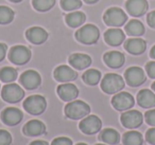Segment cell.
Instances as JSON below:
<instances>
[{"instance_id":"1","label":"cell","mask_w":155,"mask_h":145,"mask_svg":"<svg viewBox=\"0 0 155 145\" xmlns=\"http://www.w3.org/2000/svg\"><path fill=\"white\" fill-rule=\"evenodd\" d=\"M65 115L68 119L71 120H79L83 119L91 112V107L87 103L83 102L80 100H73L69 102L65 106L64 109Z\"/></svg>"},{"instance_id":"2","label":"cell","mask_w":155,"mask_h":145,"mask_svg":"<svg viewBox=\"0 0 155 145\" xmlns=\"http://www.w3.org/2000/svg\"><path fill=\"white\" fill-rule=\"evenodd\" d=\"M124 79L116 73H107L101 81V89L107 94L118 93L124 88Z\"/></svg>"},{"instance_id":"3","label":"cell","mask_w":155,"mask_h":145,"mask_svg":"<svg viewBox=\"0 0 155 145\" xmlns=\"http://www.w3.org/2000/svg\"><path fill=\"white\" fill-rule=\"evenodd\" d=\"M100 37V31L95 24H85L75 32V38L84 45H94Z\"/></svg>"},{"instance_id":"4","label":"cell","mask_w":155,"mask_h":145,"mask_svg":"<svg viewBox=\"0 0 155 145\" xmlns=\"http://www.w3.org/2000/svg\"><path fill=\"white\" fill-rule=\"evenodd\" d=\"M103 20L107 26L118 28V27L123 26L127 22V15L124 13L122 9L113 7L105 11L103 15Z\"/></svg>"},{"instance_id":"5","label":"cell","mask_w":155,"mask_h":145,"mask_svg":"<svg viewBox=\"0 0 155 145\" xmlns=\"http://www.w3.org/2000/svg\"><path fill=\"white\" fill-rule=\"evenodd\" d=\"M46 107H47V101L43 95H38V94L29 96L24 102L25 110L33 115L41 114L46 110Z\"/></svg>"},{"instance_id":"6","label":"cell","mask_w":155,"mask_h":145,"mask_svg":"<svg viewBox=\"0 0 155 145\" xmlns=\"http://www.w3.org/2000/svg\"><path fill=\"white\" fill-rule=\"evenodd\" d=\"M24 89L15 83L7 84L1 90V98L8 103H18L24 98Z\"/></svg>"},{"instance_id":"7","label":"cell","mask_w":155,"mask_h":145,"mask_svg":"<svg viewBox=\"0 0 155 145\" xmlns=\"http://www.w3.org/2000/svg\"><path fill=\"white\" fill-rule=\"evenodd\" d=\"M102 121L99 117L95 114L86 115L79 124L80 130L85 134H95L101 130Z\"/></svg>"},{"instance_id":"8","label":"cell","mask_w":155,"mask_h":145,"mask_svg":"<svg viewBox=\"0 0 155 145\" xmlns=\"http://www.w3.org/2000/svg\"><path fill=\"white\" fill-rule=\"evenodd\" d=\"M124 79L127 84L131 87H138L146 82L147 76L144 71L140 67H130L124 72Z\"/></svg>"},{"instance_id":"9","label":"cell","mask_w":155,"mask_h":145,"mask_svg":"<svg viewBox=\"0 0 155 145\" xmlns=\"http://www.w3.org/2000/svg\"><path fill=\"white\" fill-rule=\"evenodd\" d=\"M9 60L11 63L15 65H25L30 60L31 51L29 48L25 46H14L10 49L9 52Z\"/></svg>"},{"instance_id":"10","label":"cell","mask_w":155,"mask_h":145,"mask_svg":"<svg viewBox=\"0 0 155 145\" xmlns=\"http://www.w3.org/2000/svg\"><path fill=\"white\" fill-rule=\"evenodd\" d=\"M134 104H135V100H134L133 95L125 91L118 92L112 98L113 107L119 111L129 110L134 106Z\"/></svg>"},{"instance_id":"11","label":"cell","mask_w":155,"mask_h":145,"mask_svg":"<svg viewBox=\"0 0 155 145\" xmlns=\"http://www.w3.org/2000/svg\"><path fill=\"white\" fill-rule=\"evenodd\" d=\"M120 121L122 125L125 128L129 129H134V128L139 127L143 122V115L140 111L132 109V110H127L123 112L120 117Z\"/></svg>"},{"instance_id":"12","label":"cell","mask_w":155,"mask_h":145,"mask_svg":"<svg viewBox=\"0 0 155 145\" xmlns=\"http://www.w3.org/2000/svg\"><path fill=\"white\" fill-rule=\"evenodd\" d=\"M19 82L25 87V89L34 90L41 86V77L39 73L35 70H27L20 75Z\"/></svg>"},{"instance_id":"13","label":"cell","mask_w":155,"mask_h":145,"mask_svg":"<svg viewBox=\"0 0 155 145\" xmlns=\"http://www.w3.org/2000/svg\"><path fill=\"white\" fill-rule=\"evenodd\" d=\"M24 119V113L16 107H8L1 112V120L8 126H15Z\"/></svg>"},{"instance_id":"14","label":"cell","mask_w":155,"mask_h":145,"mask_svg":"<svg viewBox=\"0 0 155 145\" xmlns=\"http://www.w3.org/2000/svg\"><path fill=\"white\" fill-rule=\"evenodd\" d=\"M148 1L147 0H127L125 3V9L127 13L134 17H140L148 11Z\"/></svg>"},{"instance_id":"15","label":"cell","mask_w":155,"mask_h":145,"mask_svg":"<svg viewBox=\"0 0 155 145\" xmlns=\"http://www.w3.org/2000/svg\"><path fill=\"white\" fill-rule=\"evenodd\" d=\"M56 92H58L61 100L65 101V102H71V101L75 100L79 95L78 87L74 84L71 83H64L60 85L56 88Z\"/></svg>"},{"instance_id":"16","label":"cell","mask_w":155,"mask_h":145,"mask_svg":"<svg viewBox=\"0 0 155 145\" xmlns=\"http://www.w3.org/2000/svg\"><path fill=\"white\" fill-rule=\"evenodd\" d=\"M53 75H54V79L58 82H61V83H68V82L74 81V79H77L78 73L69 66L61 65V66L55 68Z\"/></svg>"},{"instance_id":"17","label":"cell","mask_w":155,"mask_h":145,"mask_svg":"<svg viewBox=\"0 0 155 145\" xmlns=\"http://www.w3.org/2000/svg\"><path fill=\"white\" fill-rule=\"evenodd\" d=\"M26 37L30 43L34 45H41L48 38V32L41 27H32L26 32Z\"/></svg>"},{"instance_id":"18","label":"cell","mask_w":155,"mask_h":145,"mask_svg":"<svg viewBox=\"0 0 155 145\" xmlns=\"http://www.w3.org/2000/svg\"><path fill=\"white\" fill-rule=\"evenodd\" d=\"M22 132L28 137H37L46 132V125L39 120H31L25 124Z\"/></svg>"},{"instance_id":"19","label":"cell","mask_w":155,"mask_h":145,"mask_svg":"<svg viewBox=\"0 0 155 145\" xmlns=\"http://www.w3.org/2000/svg\"><path fill=\"white\" fill-rule=\"evenodd\" d=\"M68 62L70 66L78 70H84L91 65V57L87 54L83 53H73L69 56Z\"/></svg>"},{"instance_id":"20","label":"cell","mask_w":155,"mask_h":145,"mask_svg":"<svg viewBox=\"0 0 155 145\" xmlns=\"http://www.w3.org/2000/svg\"><path fill=\"white\" fill-rule=\"evenodd\" d=\"M124 49L129 52L130 54L133 55H140L142 54L147 49V43L146 40L141 38H130L125 40L124 43Z\"/></svg>"},{"instance_id":"21","label":"cell","mask_w":155,"mask_h":145,"mask_svg":"<svg viewBox=\"0 0 155 145\" xmlns=\"http://www.w3.org/2000/svg\"><path fill=\"white\" fill-rule=\"evenodd\" d=\"M103 60L110 68L118 69L123 66L125 62V57L119 51H110L103 55Z\"/></svg>"},{"instance_id":"22","label":"cell","mask_w":155,"mask_h":145,"mask_svg":"<svg viewBox=\"0 0 155 145\" xmlns=\"http://www.w3.org/2000/svg\"><path fill=\"white\" fill-rule=\"evenodd\" d=\"M125 39V34L123 33L122 30L120 29H110L104 33V40L106 44L113 47H117V46L121 45Z\"/></svg>"},{"instance_id":"23","label":"cell","mask_w":155,"mask_h":145,"mask_svg":"<svg viewBox=\"0 0 155 145\" xmlns=\"http://www.w3.org/2000/svg\"><path fill=\"white\" fill-rule=\"evenodd\" d=\"M137 103L142 108L155 107V93L149 89H142L137 93Z\"/></svg>"},{"instance_id":"24","label":"cell","mask_w":155,"mask_h":145,"mask_svg":"<svg viewBox=\"0 0 155 145\" xmlns=\"http://www.w3.org/2000/svg\"><path fill=\"white\" fill-rule=\"evenodd\" d=\"M99 139L105 144L116 145L120 142V134L114 128H105L100 132Z\"/></svg>"},{"instance_id":"25","label":"cell","mask_w":155,"mask_h":145,"mask_svg":"<svg viewBox=\"0 0 155 145\" xmlns=\"http://www.w3.org/2000/svg\"><path fill=\"white\" fill-rule=\"evenodd\" d=\"M124 30L130 36H141L144 33V27L139 20L132 19L125 24Z\"/></svg>"},{"instance_id":"26","label":"cell","mask_w":155,"mask_h":145,"mask_svg":"<svg viewBox=\"0 0 155 145\" xmlns=\"http://www.w3.org/2000/svg\"><path fill=\"white\" fill-rule=\"evenodd\" d=\"M122 143L123 145H142L143 137L139 131H127L122 137Z\"/></svg>"},{"instance_id":"27","label":"cell","mask_w":155,"mask_h":145,"mask_svg":"<svg viewBox=\"0 0 155 145\" xmlns=\"http://www.w3.org/2000/svg\"><path fill=\"white\" fill-rule=\"evenodd\" d=\"M85 19H86V16L82 12H72V13H69L68 15H66V17H65L66 24L71 28H78V27L82 26L84 24Z\"/></svg>"},{"instance_id":"28","label":"cell","mask_w":155,"mask_h":145,"mask_svg":"<svg viewBox=\"0 0 155 145\" xmlns=\"http://www.w3.org/2000/svg\"><path fill=\"white\" fill-rule=\"evenodd\" d=\"M82 79L87 85L95 86L101 81V72L97 69H89V70L85 71Z\"/></svg>"},{"instance_id":"29","label":"cell","mask_w":155,"mask_h":145,"mask_svg":"<svg viewBox=\"0 0 155 145\" xmlns=\"http://www.w3.org/2000/svg\"><path fill=\"white\" fill-rule=\"evenodd\" d=\"M17 76V70L13 67H3L0 69V81H2L3 83H12L16 81Z\"/></svg>"},{"instance_id":"30","label":"cell","mask_w":155,"mask_h":145,"mask_svg":"<svg viewBox=\"0 0 155 145\" xmlns=\"http://www.w3.org/2000/svg\"><path fill=\"white\" fill-rule=\"evenodd\" d=\"M14 11L9 7L0 5V24H8L14 19Z\"/></svg>"},{"instance_id":"31","label":"cell","mask_w":155,"mask_h":145,"mask_svg":"<svg viewBox=\"0 0 155 145\" xmlns=\"http://www.w3.org/2000/svg\"><path fill=\"white\" fill-rule=\"evenodd\" d=\"M32 5L37 11L46 12L54 7L55 0H32Z\"/></svg>"},{"instance_id":"32","label":"cell","mask_w":155,"mask_h":145,"mask_svg":"<svg viewBox=\"0 0 155 145\" xmlns=\"http://www.w3.org/2000/svg\"><path fill=\"white\" fill-rule=\"evenodd\" d=\"M61 7L65 11H73L82 7L81 0H61Z\"/></svg>"},{"instance_id":"33","label":"cell","mask_w":155,"mask_h":145,"mask_svg":"<svg viewBox=\"0 0 155 145\" xmlns=\"http://www.w3.org/2000/svg\"><path fill=\"white\" fill-rule=\"evenodd\" d=\"M12 136L9 131L5 129H0V145H11Z\"/></svg>"},{"instance_id":"34","label":"cell","mask_w":155,"mask_h":145,"mask_svg":"<svg viewBox=\"0 0 155 145\" xmlns=\"http://www.w3.org/2000/svg\"><path fill=\"white\" fill-rule=\"evenodd\" d=\"M144 120L147 124L151 125L152 127H155V109H150L144 113Z\"/></svg>"},{"instance_id":"35","label":"cell","mask_w":155,"mask_h":145,"mask_svg":"<svg viewBox=\"0 0 155 145\" xmlns=\"http://www.w3.org/2000/svg\"><path fill=\"white\" fill-rule=\"evenodd\" d=\"M51 145H72V141L66 137H58L52 141Z\"/></svg>"},{"instance_id":"36","label":"cell","mask_w":155,"mask_h":145,"mask_svg":"<svg viewBox=\"0 0 155 145\" xmlns=\"http://www.w3.org/2000/svg\"><path fill=\"white\" fill-rule=\"evenodd\" d=\"M146 72L151 79H155V62H149L146 65Z\"/></svg>"},{"instance_id":"37","label":"cell","mask_w":155,"mask_h":145,"mask_svg":"<svg viewBox=\"0 0 155 145\" xmlns=\"http://www.w3.org/2000/svg\"><path fill=\"white\" fill-rule=\"evenodd\" d=\"M146 140L151 145H155V127L148 129V131L146 132Z\"/></svg>"},{"instance_id":"38","label":"cell","mask_w":155,"mask_h":145,"mask_svg":"<svg viewBox=\"0 0 155 145\" xmlns=\"http://www.w3.org/2000/svg\"><path fill=\"white\" fill-rule=\"evenodd\" d=\"M147 22L151 28L155 29V11H152L147 16Z\"/></svg>"},{"instance_id":"39","label":"cell","mask_w":155,"mask_h":145,"mask_svg":"<svg viewBox=\"0 0 155 145\" xmlns=\"http://www.w3.org/2000/svg\"><path fill=\"white\" fill-rule=\"evenodd\" d=\"M7 51H8L7 45L0 43V62H2V60H5V55H7Z\"/></svg>"},{"instance_id":"40","label":"cell","mask_w":155,"mask_h":145,"mask_svg":"<svg viewBox=\"0 0 155 145\" xmlns=\"http://www.w3.org/2000/svg\"><path fill=\"white\" fill-rule=\"evenodd\" d=\"M30 145H49L46 141H41V140H36V141H33Z\"/></svg>"},{"instance_id":"41","label":"cell","mask_w":155,"mask_h":145,"mask_svg":"<svg viewBox=\"0 0 155 145\" xmlns=\"http://www.w3.org/2000/svg\"><path fill=\"white\" fill-rule=\"evenodd\" d=\"M150 56L153 58V60H155V45L152 47V49H151L150 51Z\"/></svg>"},{"instance_id":"42","label":"cell","mask_w":155,"mask_h":145,"mask_svg":"<svg viewBox=\"0 0 155 145\" xmlns=\"http://www.w3.org/2000/svg\"><path fill=\"white\" fill-rule=\"evenodd\" d=\"M85 2L86 3H89V5H93V3H96V2H98L99 0H84Z\"/></svg>"},{"instance_id":"43","label":"cell","mask_w":155,"mask_h":145,"mask_svg":"<svg viewBox=\"0 0 155 145\" xmlns=\"http://www.w3.org/2000/svg\"><path fill=\"white\" fill-rule=\"evenodd\" d=\"M151 88H152V90H153V91L155 92V82H154V83L152 84V86H151Z\"/></svg>"},{"instance_id":"44","label":"cell","mask_w":155,"mask_h":145,"mask_svg":"<svg viewBox=\"0 0 155 145\" xmlns=\"http://www.w3.org/2000/svg\"><path fill=\"white\" fill-rule=\"evenodd\" d=\"M10 1H12V2H20L22 0H10Z\"/></svg>"},{"instance_id":"45","label":"cell","mask_w":155,"mask_h":145,"mask_svg":"<svg viewBox=\"0 0 155 145\" xmlns=\"http://www.w3.org/2000/svg\"><path fill=\"white\" fill-rule=\"evenodd\" d=\"M75 145H87L86 143H78V144H75Z\"/></svg>"},{"instance_id":"46","label":"cell","mask_w":155,"mask_h":145,"mask_svg":"<svg viewBox=\"0 0 155 145\" xmlns=\"http://www.w3.org/2000/svg\"><path fill=\"white\" fill-rule=\"evenodd\" d=\"M96 145H106V144H101V143H100V144H96Z\"/></svg>"}]
</instances>
